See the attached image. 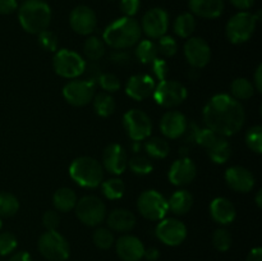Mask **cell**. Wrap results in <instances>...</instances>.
<instances>
[{"instance_id":"cell-41","label":"cell","mask_w":262,"mask_h":261,"mask_svg":"<svg viewBox=\"0 0 262 261\" xmlns=\"http://www.w3.org/2000/svg\"><path fill=\"white\" fill-rule=\"evenodd\" d=\"M158 40L156 48H158V53L160 55H163L164 58H171V56L176 55L177 51H178V42L176 41V38L164 35L163 37L158 38Z\"/></svg>"},{"instance_id":"cell-38","label":"cell","mask_w":262,"mask_h":261,"mask_svg":"<svg viewBox=\"0 0 262 261\" xmlns=\"http://www.w3.org/2000/svg\"><path fill=\"white\" fill-rule=\"evenodd\" d=\"M233 238L227 228H219L212 234V245L220 252H225L232 247Z\"/></svg>"},{"instance_id":"cell-23","label":"cell","mask_w":262,"mask_h":261,"mask_svg":"<svg viewBox=\"0 0 262 261\" xmlns=\"http://www.w3.org/2000/svg\"><path fill=\"white\" fill-rule=\"evenodd\" d=\"M210 215L212 220L220 225H228L234 222L235 207L233 202L227 197H216L210 204Z\"/></svg>"},{"instance_id":"cell-31","label":"cell","mask_w":262,"mask_h":261,"mask_svg":"<svg viewBox=\"0 0 262 261\" xmlns=\"http://www.w3.org/2000/svg\"><path fill=\"white\" fill-rule=\"evenodd\" d=\"M135 55L141 63L151 64L156 58H159L156 44L151 40L138 41L135 49Z\"/></svg>"},{"instance_id":"cell-50","label":"cell","mask_w":262,"mask_h":261,"mask_svg":"<svg viewBox=\"0 0 262 261\" xmlns=\"http://www.w3.org/2000/svg\"><path fill=\"white\" fill-rule=\"evenodd\" d=\"M112 61L115 64H127L130 61V54L124 50H115L112 54Z\"/></svg>"},{"instance_id":"cell-52","label":"cell","mask_w":262,"mask_h":261,"mask_svg":"<svg viewBox=\"0 0 262 261\" xmlns=\"http://www.w3.org/2000/svg\"><path fill=\"white\" fill-rule=\"evenodd\" d=\"M253 87L257 92H262V64H258L256 68L255 74H253Z\"/></svg>"},{"instance_id":"cell-56","label":"cell","mask_w":262,"mask_h":261,"mask_svg":"<svg viewBox=\"0 0 262 261\" xmlns=\"http://www.w3.org/2000/svg\"><path fill=\"white\" fill-rule=\"evenodd\" d=\"M256 205H257L260 209L262 207V191L261 189L257 192V194H256Z\"/></svg>"},{"instance_id":"cell-42","label":"cell","mask_w":262,"mask_h":261,"mask_svg":"<svg viewBox=\"0 0 262 261\" xmlns=\"http://www.w3.org/2000/svg\"><path fill=\"white\" fill-rule=\"evenodd\" d=\"M38 37H37V42L38 46H40L42 50L45 51H53L55 53L58 50V45H59V40H58V36L55 35L54 32L51 31L45 30L42 32L38 33Z\"/></svg>"},{"instance_id":"cell-17","label":"cell","mask_w":262,"mask_h":261,"mask_svg":"<svg viewBox=\"0 0 262 261\" xmlns=\"http://www.w3.org/2000/svg\"><path fill=\"white\" fill-rule=\"evenodd\" d=\"M102 168L114 176H120L128 168V156L119 143H110L102 154Z\"/></svg>"},{"instance_id":"cell-10","label":"cell","mask_w":262,"mask_h":261,"mask_svg":"<svg viewBox=\"0 0 262 261\" xmlns=\"http://www.w3.org/2000/svg\"><path fill=\"white\" fill-rule=\"evenodd\" d=\"M187 89L178 81L173 79H164L159 82L158 86L154 90V99L156 104L163 107H177L183 104L184 100L187 99Z\"/></svg>"},{"instance_id":"cell-3","label":"cell","mask_w":262,"mask_h":261,"mask_svg":"<svg viewBox=\"0 0 262 261\" xmlns=\"http://www.w3.org/2000/svg\"><path fill=\"white\" fill-rule=\"evenodd\" d=\"M51 13L50 5L43 0H25L18 8V19L26 32L38 35L48 30L50 26Z\"/></svg>"},{"instance_id":"cell-7","label":"cell","mask_w":262,"mask_h":261,"mask_svg":"<svg viewBox=\"0 0 262 261\" xmlns=\"http://www.w3.org/2000/svg\"><path fill=\"white\" fill-rule=\"evenodd\" d=\"M86 61L78 53L69 49L56 50L53 58V68L58 76L74 79L83 74Z\"/></svg>"},{"instance_id":"cell-8","label":"cell","mask_w":262,"mask_h":261,"mask_svg":"<svg viewBox=\"0 0 262 261\" xmlns=\"http://www.w3.org/2000/svg\"><path fill=\"white\" fill-rule=\"evenodd\" d=\"M79 222L89 227H96L106 219V205L97 196H84L77 200L74 206Z\"/></svg>"},{"instance_id":"cell-2","label":"cell","mask_w":262,"mask_h":261,"mask_svg":"<svg viewBox=\"0 0 262 261\" xmlns=\"http://www.w3.org/2000/svg\"><path fill=\"white\" fill-rule=\"evenodd\" d=\"M142 31L137 19L133 17H122L115 19L105 28L102 33L105 45L115 50H124L137 45Z\"/></svg>"},{"instance_id":"cell-39","label":"cell","mask_w":262,"mask_h":261,"mask_svg":"<svg viewBox=\"0 0 262 261\" xmlns=\"http://www.w3.org/2000/svg\"><path fill=\"white\" fill-rule=\"evenodd\" d=\"M246 145L251 151L256 154L262 153V127L261 125H253L246 132Z\"/></svg>"},{"instance_id":"cell-40","label":"cell","mask_w":262,"mask_h":261,"mask_svg":"<svg viewBox=\"0 0 262 261\" xmlns=\"http://www.w3.org/2000/svg\"><path fill=\"white\" fill-rule=\"evenodd\" d=\"M92 240L95 246L100 250H109L114 245V235L109 228H97L94 232Z\"/></svg>"},{"instance_id":"cell-33","label":"cell","mask_w":262,"mask_h":261,"mask_svg":"<svg viewBox=\"0 0 262 261\" xmlns=\"http://www.w3.org/2000/svg\"><path fill=\"white\" fill-rule=\"evenodd\" d=\"M83 53L90 61H99L105 55V42L96 36H89L83 44Z\"/></svg>"},{"instance_id":"cell-35","label":"cell","mask_w":262,"mask_h":261,"mask_svg":"<svg viewBox=\"0 0 262 261\" xmlns=\"http://www.w3.org/2000/svg\"><path fill=\"white\" fill-rule=\"evenodd\" d=\"M101 191L104 196L109 200H119L122 199L125 192V184L119 178H110L106 181H102Z\"/></svg>"},{"instance_id":"cell-55","label":"cell","mask_w":262,"mask_h":261,"mask_svg":"<svg viewBox=\"0 0 262 261\" xmlns=\"http://www.w3.org/2000/svg\"><path fill=\"white\" fill-rule=\"evenodd\" d=\"M9 261H32L30 253L26 252V251H19V252L14 253L12 257L9 258Z\"/></svg>"},{"instance_id":"cell-4","label":"cell","mask_w":262,"mask_h":261,"mask_svg":"<svg viewBox=\"0 0 262 261\" xmlns=\"http://www.w3.org/2000/svg\"><path fill=\"white\" fill-rule=\"evenodd\" d=\"M69 176L83 188H96L104 181V168L91 156H79L69 165Z\"/></svg>"},{"instance_id":"cell-29","label":"cell","mask_w":262,"mask_h":261,"mask_svg":"<svg viewBox=\"0 0 262 261\" xmlns=\"http://www.w3.org/2000/svg\"><path fill=\"white\" fill-rule=\"evenodd\" d=\"M173 30L177 36L182 38H189L196 30V19L192 13H182L176 18Z\"/></svg>"},{"instance_id":"cell-9","label":"cell","mask_w":262,"mask_h":261,"mask_svg":"<svg viewBox=\"0 0 262 261\" xmlns=\"http://www.w3.org/2000/svg\"><path fill=\"white\" fill-rule=\"evenodd\" d=\"M137 209L145 219L160 222L168 212V200L155 189L142 192L137 200Z\"/></svg>"},{"instance_id":"cell-54","label":"cell","mask_w":262,"mask_h":261,"mask_svg":"<svg viewBox=\"0 0 262 261\" xmlns=\"http://www.w3.org/2000/svg\"><path fill=\"white\" fill-rule=\"evenodd\" d=\"M247 261H262V248L255 247L250 251L247 256Z\"/></svg>"},{"instance_id":"cell-22","label":"cell","mask_w":262,"mask_h":261,"mask_svg":"<svg viewBox=\"0 0 262 261\" xmlns=\"http://www.w3.org/2000/svg\"><path fill=\"white\" fill-rule=\"evenodd\" d=\"M115 251L123 261H140L145 253V246L140 238L135 235H122L115 242Z\"/></svg>"},{"instance_id":"cell-34","label":"cell","mask_w":262,"mask_h":261,"mask_svg":"<svg viewBox=\"0 0 262 261\" xmlns=\"http://www.w3.org/2000/svg\"><path fill=\"white\" fill-rule=\"evenodd\" d=\"M230 91H232V96L239 101V100L251 99L255 95L256 90L252 82L248 81L247 78H237L230 84Z\"/></svg>"},{"instance_id":"cell-36","label":"cell","mask_w":262,"mask_h":261,"mask_svg":"<svg viewBox=\"0 0 262 261\" xmlns=\"http://www.w3.org/2000/svg\"><path fill=\"white\" fill-rule=\"evenodd\" d=\"M19 210V201L10 192H0V217L14 216Z\"/></svg>"},{"instance_id":"cell-11","label":"cell","mask_w":262,"mask_h":261,"mask_svg":"<svg viewBox=\"0 0 262 261\" xmlns=\"http://www.w3.org/2000/svg\"><path fill=\"white\" fill-rule=\"evenodd\" d=\"M123 127L135 142L147 140L152 132V122L147 113L140 109L128 110L123 117Z\"/></svg>"},{"instance_id":"cell-15","label":"cell","mask_w":262,"mask_h":261,"mask_svg":"<svg viewBox=\"0 0 262 261\" xmlns=\"http://www.w3.org/2000/svg\"><path fill=\"white\" fill-rule=\"evenodd\" d=\"M184 56L193 68H204L211 60L210 45L201 37H191L184 44Z\"/></svg>"},{"instance_id":"cell-13","label":"cell","mask_w":262,"mask_h":261,"mask_svg":"<svg viewBox=\"0 0 262 261\" xmlns=\"http://www.w3.org/2000/svg\"><path fill=\"white\" fill-rule=\"evenodd\" d=\"M155 234L164 245L176 247L182 245L187 238V227L183 222L176 217L161 219L160 223L156 225Z\"/></svg>"},{"instance_id":"cell-37","label":"cell","mask_w":262,"mask_h":261,"mask_svg":"<svg viewBox=\"0 0 262 261\" xmlns=\"http://www.w3.org/2000/svg\"><path fill=\"white\" fill-rule=\"evenodd\" d=\"M128 166L137 176H146L154 170V164L147 156L135 155L128 160Z\"/></svg>"},{"instance_id":"cell-47","label":"cell","mask_w":262,"mask_h":261,"mask_svg":"<svg viewBox=\"0 0 262 261\" xmlns=\"http://www.w3.org/2000/svg\"><path fill=\"white\" fill-rule=\"evenodd\" d=\"M119 7L124 17H135L141 7V0H120Z\"/></svg>"},{"instance_id":"cell-24","label":"cell","mask_w":262,"mask_h":261,"mask_svg":"<svg viewBox=\"0 0 262 261\" xmlns=\"http://www.w3.org/2000/svg\"><path fill=\"white\" fill-rule=\"evenodd\" d=\"M188 5L193 15L205 19H215L224 12L225 3L224 0H188Z\"/></svg>"},{"instance_id":"cell-26","label":"cell","mask_w":262,"mask_h":261,"mask_svg":"<svg viewBox=\"0 0 262 261\" xmlns=\"http://www.w3.org/2000/svg\"><path fill=\"white\" fill-rule=\"evenodd\" d=\"M193 206V196L187 189L176 191L168 200V207L174 215H186Z\"/></svg>"},{"instance_id":"cell-14","label":"cell","mask_w":262,"mask_h":261,"mask_svg":"<svg viewBox=\"0 0 262 261\" xmlns=\"http://www.w3.org/2000/svg\"><path fill=\"white\" fill-rule=\"evenodd\" d=\"M141 31L150 38H160L169 28V14L163 8H152L147 10L141 20Z\"/></svg>"},{"instance_id":"cell-58","label":"cell","mask_w":262,"mask_h":261,"mask_svg":"<svg viewBox=\"0 0 262 261\" xmlns=\"http://www.w3.org/2000/svg\"><path fill=\"white\" fill-rule=\"evenodd\" d=\"M110 2H115V0H110Z\"/></svg>"},{"instance_id":"cell-1","label":"cell","mask_w":262,"mask_h":261,"mask_svg":"<svg viewBox=\"0 0 262 261\" xmlns=\"http://www.w3.org/2000/svg\"><path fill=\"white\" fill-rule=\"evenodd\" d=\"M202 119L206 128L223 137H229L242 129L246 113L241 101L232 95L217 94L205 105Z\"/></svg>"},{"instance_id":"cell-20","label":"cell","mask_w":262,"mask_h":261,"mask_svg":"<svg viewBox=\"0 0 262 261\" xmlns=\"http://www.w3.org/2000/svg\"><path fill=\"white\" fill-rule=\"evenodd\" d=\"M155 86V79L150 74H135L128 79L125 94L136 101H143L154 94Z\"/></svg>"},{"instance_id":"cell-57","label":"cell","mask_w":262,"mask_h":261,"mask_svg":"<svg viewBox=\"0 0 262 261\" xmlns=\"http://www.w3.org/2000/svg\"><path fill=\"white\" fill-rule=\"evenodd\" d=\"M2 225H3V223H2V219H0V229H2Z\"/></svg>"},{"instance_id":"cell-46","label":"cell","mask_w":262,"mask_h":261,"mask_svg":"<svg viewBox=\"0 0 262 261\" xmlns=\"http://www.w3.org/2000/svg\"><path fill=\"white\" fill-rule=\"evenodd\" d=\"M60 224V216L56 210H48L42 215V225L46 230H56Z\"/></svg>"},{"instance_id":"cell-18","label":"cell","mask_w":262,"mask_h":261,"mask_svg":"<svg viewBox=\"0 0 262 261\" xmlns=\"http://www.w3.org/2000/svg\"><path fill=\"white\" fill-rule=\"evenodd\" d=\"M224 178L228 187L234 192H238V193H248V192H251L255 187L256 182L253 174L248 169L239 165L228 168L227 171H225Z\"/></svg>"},{"instance_id":"cell-27","label":"cell","mask_w":262,"mask_h":261,"mask_svg":"<svg viewBox=\"0 0 262 261\" xmlns=\"http://www.w3.org/2000/svg\"><path fill=\"white\" fill-rule=\"evenodd\" d=\"M207 154H209L210 159L214 161L215 164H224L232 156V147L230 143L228 142L227 138L219 136L209 147L206 148Z\"/></svg>"},{"instance_id":"cell-32","label":"cell","mask_w":262,"mask_h":261,"mask_svg":"<svg viewBox=\"0 0 262 261\" xmlns=\"http://www.w3.org/2000/svg\"><path fill=\"white\" fill-rule=\"evenodd\" d=\"M145 150L147 155L154 159H164L170 153V146L165 138L151 137L145 142Z\"/></svg>"},{"instance_id":"cell-6","label":"cell","mask_w":262,"mask_h":261,"mask_svg":"<svg viewBox=\"0 0 262 261\" xmlns=\"http://www.w3.org/2000/svg\"><path fill=\"white\" fill-rule=\"evenodd\" d=\"M41 256L48 261H66L71 255L68 241L58 230H46L37 243Z\"/></svg>"},{"instance_id":"cell-21","label":"cell","mask_w":262,"mask_h":261,"mask_svg":"<svg viewBox=\"0 0 262 261\" xmlns=\"http://www.w3.org/2000/svg\"><path fill=\"white\" fill-rule=\"evenodd\" d=\"M160 129L161 133L170 140H177V138L182 137L188 129V122H187L186 115L177 110L166 112L160 120Z\"/></svg>"},{"instance_id":"cell-45","label":"cell","mask_w":262,"mask_h":261,"mask_svg":"<svg viewBox=\"0 0 262 261\" xmlns=\"http://www.w3.org/2000/svg\"><path fill=\"white\" fill-rule=\"evenodd\" d=\"M151 67H152V73L155 74L156 78L159 81H164V79H168L169 74V66L166 63V60L160 58H156L155 60L151 63Z\"/></svg>"},{"instance_id":"cell-5","label":"cell","mask_w":262,"mask_h":261,"mask_svg":"<svg viewBox=\"0 0 262 261\" xmlns=\"http://www.w3.org/2000/svg\"><path fill=\"white\" fill-rule=\"evenodd\" d=\"M261 18V12L253 14L250 12H239L233 15L225 26V35L232 44H243L250 40L256 31V26Z\"/></svg>"},{"instance_id":"cell-16","label":"cell","mask_w":262,"mask_h":261,"mask_svg":"<svg viewBox=\"0 0 262 261\" xmlns=\"http://www.w3.org/2000/svg\"><path fill=\"white\" fill-rule=\"evenodd\" d=\"M69 25L78 35H91L97 26L96 13L87 5H77L69 14Z\"/></svg>"},{"instance_id":"cell-48","label":"cell","mask_w":262,"mask_h":261,"mask_svg":"<svg viewBox=\"0 0 262 261\" xmlns=\"http://www.w3.org/2000/svg\"><path fill=\"white\" fill-rule=\"evenodd\" d=\"M83 74H86L87 76V78H86L87 81H91V82H94V83H96V81L99 79V77L101 76V72H100L99 67L95 64V61H91L90 64H86Z\"/></svg>"},{"instance_id":"cell-30","label":"cell","mask_w":262,"mask_h":261,"mask_svg":"<svg viewBox=\"0 0 262 261\" xmlns=\"http://www.w3.org/2000/svg\"><path fill=\"white\" fill-rule=\"evenodd\" d=\"M94 109L96 112L97 115L102 118H107L115 112V100L107 92H99V94H95L94 99Z\"/></svg>"},{"instance_id":"cell-25","label":"cell","mask_w":262,"mask_h":261,"mask_svg":"<svg viewBox=\"0 0 262 261\" xmlns=\"http://www.w3.org/2000/svg\"><path fill=\"white\" fill-rule=\"evenodd\" d=\"M110 230L119 233H127L135 228L136 216L127 209H114L106 217Z\"/></svg>"},{"instance_id":"cell-44","label":"cell","mask_w":262,"mask_h":261,"mask_svg":"<svg viewBox=\"0 0 262 261\" xmlns=\"http://www.w3.org/2000/svg\"><path fill=\"white\" fill-rule=\"evenodd\" d=\"M100 87L105 90V92L110 94V92H115L119 90L120 81L115 74L113 73H101V76L97 79Z\"/></svg>"},{"instance_id":"cell-53","label":"cell","mask_w":262,"mask_h":261,"mask_svg":"<svg viewBox=\"0 0 262 261\" xmlns=\"http://www.w3.org/2000/svg\"><path fill=\"white\" fill-rule=\"evenodd\" d=\"M159 256H160V252H159V250L156 247H150V248H147V250L145 248V253H143V257H146L147 260L156 261L159 258Z\"/></svg>"},{"instance_id":"cell-51","label":"cell","mask_w":262,"mask_h":261,"mask_svg":"<svg viewBox=\"0 0 262 261\" xmlns=\"http://www.w3.org/2000/svg\"><path fill=\"white\" fill-rule=\"evenodd\" d=\"M229 2L232 3L233 7L239 9L241 12H248L255 4V0H229Z\"/></svg>"},{"instance_id":"cell-12","label":"cell","mask_w":262,"mask_h":261,"mask_svg":"<svg viewBox=\"0 0 262 261\" xmlns=\"http://www.w3.org/2000/svg\"><path fill=\"white\" fill-rule=\"evenodd\" d=\"M96 84L87 79H73L63 87V97L73 106H86L95 96Z\"/></svg>"},{"instance_id":"cell-43","label":"cell","mask_w":262,"mask_h":261,"mask_svg":"<svg viewBox=\"0 0 262 261\" xmlns=\"http://www.w3.org/2000/svg\"><path fill=\"white\" fill-rule=\"evenodd\" d=\"M18 241L13 233L3 232L0 233V256H5L12 253L17 248Z\"/></svg>"},{"instance_id":"cell-28","label":"cell","mask_w":262,"mask_h":261,"mask_svg":"<svg viewBox=\"0 0 262 261\" xmlns=\"http://www.w3.org/2000/svg\"><path fill=\"white\" fill-rule=\"evenodd\" d=\"M77 204L76 192L68 187H61L56 189L53 196V205L56 211L68 212L74 209Z\"/></svg>"},{"instance_id":"cell-49","label":"cell","mask_w":262,"mask_h":261,"mask_svg":"<svg viewBox=\"0 0 262 261\" xmlns=\"http://www.w3.org/2000/svg\"><path fill=\"white\" fill-rule=\"evenodd\" d=\"M18 8L17 0H0V14L9 15Z\"/></svg>"},{"instance_id":"cell-19","label":"cell","mask_w":262,"mask_h":261,"mask_svg":"<svg viewBox=\"0 0 262 261\" xmlns=\"http://www.w3.org/2000/svg\"><path fill=\"white\" fill-rule=\"evenodd\" d=\"M197 176V166L189 158H181L171 164L169 169V181L174 186H187L192 183Z\"/></svg>"}]
</instances>
